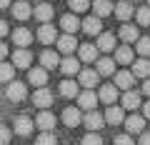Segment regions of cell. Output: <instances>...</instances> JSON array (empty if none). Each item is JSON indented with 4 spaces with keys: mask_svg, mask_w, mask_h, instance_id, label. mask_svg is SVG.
<instances>
[{
    "mask_svg": "<svg viewBox=\"0 0 150 145\" xmlns=\"http://www.w3.org/2000/svg\"><path fill=\"white\" fill-rule=\"evenodd\" d=\"M55 45H58V50H60L63 55H68V58H70V53H73V50L80 48V45H78V40H75V35H65V33L58 38V43H55Z\"/></svg>",
    "mask_w": 150,
    "mask_h": 145,
    "instance_id": "1",
    "label": "cell"
},
{
    "mask_svg": "<svg viewBox=\"0 0 150 145\" xmlns=\"http://www.w3.org/2000/svg\"><path fill=\"white\" fill-rule=\"evenodd\" d=\"M83 123H85V128L90 130V133H95V130H100L103 125H105V115H100L98 110H90V113H85Z\"/></svg>",
    "mask_w": 150,
    "mask_h": 145,
    "instance_id": "2",
    "label": "cell"
},
{
    "mask_svg": "<svg viewBox=\"0 0 150 145\" xmlns=\"http://www.w3.org/2000/svg\"><path fill=\"white\" fill-rule=\"evenodd\" d=\"M33 15L40 20V25H48L50 20H53V15H55V10H53V5H48V3H40V5H35L33 8Z\"/></svg>",
    "mask_w": 150,
    "mask_h": 145,
    "instance_id": "3",
    "label": "cell"
},
{
    "mask_svg": "<svg viewBox=\"0 0 150 145\" xmlns=\"http://www.w3.org/2000/svg\"><path fill=\"white\" fill-rule=\"evenodd\" d=\"M58 38H60V35H58V33H55V28L50 25V23H48V25H40V28H38V40H40V43H43V45L58 43Z\"/></svg>",
    "mask_w": 150,
    "mask_h": 145,
    "instance_id": "4",
    "label": "cell"
},
{
    "mask_svg": "<svg viewBox=\"0 0 150 145\" xmlns=\"http://www.w3.org/2000/svg\"><path fill=\"white\" fill-rule=\"evenodd\" d=\"M33 103H35L38 108L48 110V108L53 105V93H50L48 88H38V90H35V95H33Z\"/></svg>",
    "mask_w": 150,
    "mask_h": 145,
    "instance_id": "5",
    "label": "cell"
},
{
    "mask_svg": "<svg viewBox=\"0 0 150 145\" xmlns=\"http://www.w3.org/2000/svg\"><path fill=\"white\" fill-rule=\"evenodd\" d=\"M98 78H100V75H98L95 70H88V68H85V70L78 73V85H83L85 90H90V88L98 85Z\"/></svg>",
    "mask_w": 150,
    "mask_h": 145,
    "instance_id": "6",
    "label": "cell"
},
{
    "mask_svg": "<svg viewBox=\"0 0 150 145\" xmlns=\"http://www.w3.org/2000/svg\"><path fill=\"white\" fill-rule=\"evenodd\" d=\"M35 125L43 130V133H50V130L55 128V115L50 113V110H40V115L35 118Z\"/></svg>",
    "mask_w": 150,
    "mask_h": 145,
    "instance_id": "7",
    "label": "cell"
},
{
    "mask_svg": "<svg viewBox=\"0 0 150 145\" xmlns=\"http://www.w3.org/2000/svg\"><path fill=\"white\" fill-rule=\"evenodd\" d=\"M95 65H98V68H95L98 75H105L108 78V75H115V65H118V63H115L112 58H98Z\"/></svg>",
    "mask_w": 150,
    "mask_h": 145,
    "instance_id": "8",
    "label": "cell"
},
{
    "mask_svg": "<svg viewBox=\"0 0 150 145\" xmlns=\"http://www.w3.org/2000/svg\"><path fill=\"white\" fill-rule=\"evenodd\" d=\"M78 105L90 113V110H95V105H98V95L93 90H83L80 95H78Z\"/></svg>",
    "mask_w": 150,
    "mask_h": 145,
    "instance_id": "9",
    "label": "cell"
},
{
    "mask_svg": "<svg viewBox=\"0 0 150 145\" xmlns=\"http://www.w3.org/2000/svg\"><path fill=\"white\" fill-rule=\"evenodd\" d=\"M30 63H33V53L30 50H23V48H18L15 53H13V65L15 68H30Z\"/></svg>",
    "mask_w": 150,
    "mask_h": 145,
    "instance_id": "10",
    "label": "cell"
},
{
    "mask_svg": "<svg viewBox=\"0 0 150 145\" xmlns=\"http://www.w3.org/2000/svg\"><path fill=\"white\" fill-rule=\"evenodd\" d=\"M63 123L68 125V128H78V125L83 123V115L78 108H65L63 110Z\"/></svg>",
    "mask_w": 150,
    "mask_h": 145,
    "instance_id": "11",
    "label": "cell"
},
{
    "mask_svg": "<svg viewBox=\"0 0 150 145\" xmlns=\"http://www.w3.org/2000/svg\"><path fill=\"white\" fill-rule=\"evenodd\" d=\"M28 80H30V85L45 88V83H48V70H45V68H30V73H28Z\"/></svg>",
    "mask_w": 150,
    "mask_h": 145,
    "instance_id": "12",
    "label": "cell"
},
{
    "mask_svg": "<svg viewBox=\"0 0 150 145\" xmlns=\"http://www.w3.org/2000/svg\"><path fill=\"white\" fill-rule=\"evenodd\" d=\"M133 83H135V75H133V73H128V70L115 73V88H120V90L128 93L130 88H133Z\"/></svg>",
    "mask_w": 150,
    "mask_h": 145,
    "instance_id": "13",
    "label": "cell"
},
{
    "mask_svg": "<svg viewBox=\"0 0 150 145\" xmlns=\"http://www.w3.org/2000/svg\"><path fill=\"white\" fill-rule=\"evenodd\" d=\"M125 120V113H123V108L120 105H110L105 110V123L108 125H120Z\"/></svg>",
    "mask_w": 150,
    "mask_h": 145,
    "instance_id": "14",
    "label": "cell"
},
{
    "mask_svg": "<svg viewBox=\"0 0 150 145\" xmlns=\"http://www.w3.org/2000/svg\"><path fill=\"white\" fill-rule=\"evenodd\" d=\"M13 43H15V45H20L23 50H28V45L33 43V33L28 30V28H18V30L13 33Z\"/></svg>",
    "mask_w": 150,
    "mask_h": 145,
    "instance_id": "15",
    "label": "cell"
},
{
    "mask_svg": "<svg viewBox=\"0 0 150 145\" xmlns=\"http://www.w3.org/2000/svg\"><path fill=\"white\" fill-rule=\"evenodd\" d=\"M8 100H13V103H20V100H25V83H18V80H13L10 85H8Z\"/></svg>",
    "mask_w": 150,
    "mask_h": 145,
    "instance_id": "16",
    "label": "cell"
},
{
    "mask_svg": "<svg viewBox=\"0 0 150 145\" xmlns=\"http://www.w3.org/2000/svg\"><path fill=\"white\" fill-rule=\"evenodd\" d=\"M125 130L128 133H145V118L143 115H130V118H125Z\"/></svg>",
    "mask_w": 150,
    "mask_h": 145,
    "instance_id": "17",
    "label": "cell"
},
{
    "mask_svg": "<svg viewBox=\"0 0 150 145\" xmlns=\"http://www.w3.org/2000/svg\"><path fill=\"white\" fill-rule=\"evenodd\" d=\"M40 63H43L45 70L60 68V55L55 53V50H43V53H40Z\"/></svg>",
    "mask_w": 150,
    "mask_h": 145,
    "instance_id": "18",
    "label": "cell"
},
{
    "mask_svg": "<svg viewBox=\"0 0 150 145\" xmlns=\"http://www.w3.org/2000/svg\"><path fill=\"white\" fill-rule=\"evenodd\" d=\"M95 48L103 50V53H110V50H115V35H112V33H100V35H98Z\"/></svg>",
    "mask_w": 150,
    "mask_h": 145,
    "instance_id": "19",
    "label": "cell"
},
{
    "mask_svg": "<svg viewBox=\"0 0 150 145\" xmlns=\"http://www.w3.org/2000/svg\"><path fill=\"white\" fill-rule=\"evenodd\" d=\"M93 10H95V18H108L110 13H115V5H112L110 0H95L93 3Z\"/></svg>",
    "mask_w": 150,
    "mask_h": 145,
    "instance_id": "20",
    "label": "cell"
},
{
    "mask_svg": "<svg viewBox=\"0 0 150 145\" xmlns=\"http://www.w3.org/2000/svg\"><path fill=\"white\" fill-rule=\"evenodd\" d=\"M130 73H133L135 78H145V80H148V78H150V60H148V58L135 60V63H133V70H130Z\"/></svg>",
    "mask_w": 150,
    "mask_h": 145,
    "instance_id": "21",
    "label": "cell"
},
{
    "mask_svg": "<svg viewBox=\"0 0 150 145\" xmlns=\"http://www.w3.org/2000/svg\"><path fill=\"white\" fill-rule=\"evenodd\" d=\"M60 28H63V33H65V35H73V33L78 30V28H83V23L78 20L75 15H63V18H60Z\"/></svg>",
    "mask_w": 150,
    "mask_h": 145,
    "instance_id": "22",
    "label": "cell"
},
{
    "mask_svg": "<svg viewBox=\"0 0 150 145\" xmlns=\"http://www.w3.org/2000/svg\"><path fill=\"white\" fill-rule=\"evenodd\" d=\"M13 15H15V20H28L33 15V8L25 0H18V3H13Z\"/></svg>",
    "mask_w": 150,
    "mask_h": 145,
    "instance_id": "23",
    "label": "cell"
},
{
    "mask_svg": "<svg viewBox=\"0 0 150 145\" xmlns=\"http://www.w3.org/2000/svg\"><path fill=\"white\" fill-rule=\"evenodd\" d=\"M98 100H103L105 105H112V103L118 100V88L115 85H103L100 93H98Z\"/></svg>",
    "mask_w": 150,
    "mask_h": 145,
    "instance_id": "24",
    "label": "cell"
},
{
    "mask_svg": "<svg viewBox=\"0 0 150 145\" xmlns=\"http://www.w3.org/2000/svg\"><path fill=\"white\" fill-rule=\"evenodd\" d=\"M83 30H85V35H100L103 33V23H100V18H85L83 20Z\"/></svg>",
    "mask_w": 150,
    "mask_h": 145,
    "instance_id": "25",
    "label": "cell"
},
{
    "mask_svg": "<svg viewBox=\"0 0 150 145\" xmlns=\"http://www.w3.org/2000/svg\"><path fill=\"white\" fill-rule=\"evenodd\" d=\"M60 70H63V75H78V73H80V60L78 58L60 60Z\"/></svg>",
    "mask_w": 150,
    "mask_h": 145,
    "instance_id": "26",
    "label": "cell"
},
{
    "mask_svg": "<svg viewBox=\"0 0 150 145\" xmlns=\"http://www.w3.org/2000/svg\"><path fill=\"white\" fill-rule=\"evenodd\" d=\"M33 120L30 118H25V115H20V118H15V133L18 135H23V138H28V135L33 133Z\"/></svg>",
    "mask_w": 150,
    "mask_h": 145,
    "instance_id": "27",
    "label": "cell"
},
{
    "mask_svg": "<svg viewBox=\"0 0 150 145\" xmlns=\"http://www.w3.org/2000/svg\"><path fill=\"white\" fill-rule=\"evenodd\" d=\"M60 95L63 98H78L80 95V85L75 80H63L60 83Z\"/></svg>",
    "mask_w": 150,
    "mask_h": 145,
    "instance_id": "28",
    "label": "cell"
},
{
    "mask_svg": "<svg viewBox=\"0 0 150 145\" xmlns=\"http://www.w3.org/2000/svg\"><path fill=\"white\" fill-rule=\"evenodd\" d=\"M78 55H80L83 63H95V60H98V48L85 43V45H80V48H78Z\"/></svg>",
    "mask_w": 150,
    "mask_h": 145,
    "instance_id": "29",
    "label": "cell"
},
{
    "mask_svg": "<svg viewBox=\"0 0 150 145\" xmlns=\"http://www.w3.org/2000/svg\"><path fill=\"white\" fill-rule=\"evenodd\" d=\"M120 40H125V43H138L140 40L138 25H123L120 28Z\"/></svg>",
    "mask_w": 150,
    "mask_h": 145,
    "instance_id": "30",
    "label": "cell"
},
{
    "mask_svg": "<svg viewBox=\"0 0 150 145\" xmlns=\"http://www.w3.org/2000/svg\"><path fill=\"white\" fill-rule=\"evenodd\" d=\"M115 15H118V20H130V18L135 15V10H133V5H130L128 0H123V3H118L115 5Z\"/></svg>",
    "mask_w": 150,
    "mask_h": 145,
    "instance_id": "31",
    "label": "cell"
},
{
    "mask_svg": "<svg viewBox=\"0 0 150 145\" xmlns=\"http://www.w3.org/2000/svg\"><path fill=\"white\" fill-rule=\"evenodd\" d=\"M115 63L118 65H130L133 63V50H130L128 45H120V48L115 50Z\"/></svg>",
    "mask_w": 150,
    "mask_h": 145,
    "instance_id": "32",
    "label": "cell"
},
{
    "mask_svg": "<svg viewBox=\"0 0 150 145\" xmlns=\"http://www.w3.org/2000/svg\"><path fill=\"white\" fill-rule=\"evenodd\" d=\"M123 108H125V110H135V108H140V95L133 93V90H128L123 95Z\"/></svg>",
    "mask_w": 150,
    "mask_h": 145,
    "instance_id": "33",
    "label": "cell"
},
{
    "mask_svg": "<svg viewBox=\"0 0 150 145\" xmlns=\"http://www.w3.org/2000/svg\"><path fill=\"white\" fill-rule=\"evenodd\" d=\"M13 75H15V65L0 63V83H13Z\"/></svg>",
    "mask_w": 150,
    "mask_h": 145,
    "instance_id": "34",
    "label": "cell"
},
{
    "mask_svg": "<svg viewBox=\"0 0 150 145\" xmlns=\"http://www.w3.org/2000/svg\"><path fill=\"white\" fill-rule=\"evenodd\" d=\"M135 20H138V25H150V5L140 8V10L135 13Z\"/></svg>",
    "mask_w": 150,
    "mask_h": 145,
    "instance_id": "35",
    "label": "cell"
},
{
    "mask_svg": "<svg viewBox=\"0 0 150 145\" xmlns=\"http://www.w3.org/2000/svg\"><path fill=\"white\" fill-rule=\"evenodd\" d=\"M68 3H70V8H73V13H85L88 8L93 5L90 0H68Z\"/></svg>",
    "mask_w": 150,
    "mask_h": 145,
    "instance_id": "36",
    "label": "cell"
},
{
    "mask_svg": "<svg viewBox=\"0 0 150 145\" xmlns=\"http://www.w3.org/2000/svg\"><path fill=\"white\" fill-rule=\"evenodd\" d=\"M135 50H138L143 58H150V38H140L138 45H135Z\"/></svg>",
    "mask_w": 150,
    "mask_h": 145,
    "instance_id": "37",
    "label": "cell"
},
{
    "mask_svg": "<svg viewBox=\"0 0 150 145\" xmlns=\"http://www.w3.org/2000/svg\"><path fill=\"white\" fill-rule=\"evenodd\" d=\"M35 145H58V140H55L53 133H40L35 140Z\"/></svg>",
    "mask_w": 150,
    "mask_h": 145,
    "instance_id": "38",
    "label": "cell"
},
{
    "mask_svg": "<svg viewBox=\"0 0 150 145\" xmlns=\"http://www.w3.org/2000/svg\"><path fill=\"white\" fill-rule=\"evenodd\" d=\"M83 145H103V138L98 133H88L85 138H83Z\"/></svg>",
    "mask_w": 150,
    "mask_h": 145,
    "instance_id": "39",
    "label": "cell"
},
{
    "mask_svg": "<svg viewBox=\"0 0 150 145\" xmlns=\"http://www.w3.org/2000/svg\"><path fill=\"white\" fill-rule=\"evenodd\" d=\"M10 138H13L10 128H5V125H0V145H8V143H10Z\"/></svg>",
    "mask_w": 150,
    "mask_h": 145,
    "instance_id": "40",
    "label": "cell"
},
{
    "mask_svg": "<svg viewBox=\"0 0 150 145\" xmlns=\"http://www.w3.org/2000/svg\"><path fill=\"white\" fill-rule=\"evenodd\" d=\"M115 145H135V143H133L130 135H118V138H115Z\"/></svg>",
    "mask_w": 150,
    "mask_h": 145,
    "instance_id": "41",
    "label": "cell"
},
{
    "mask_svg": "<svg viewBox=\"0 0 150 145\" xmlns=\"http://www.w3.org/2000/svg\"><path fill=\"white\" fill-rule=\"evenodd\" d=\"M5 35H8V23L0 20V38H5Z\"/></svg>",
    "mask_w": 150,
    "mask_h": 145,
    "instance_id": "42",
    "label": "cell"
},
{
    "mask_svg": "<svg viewBox=\"0 0 150 145\" xmlns=\"http://www.w3.org/2000/svg\"><path fill=\"white\" fill-rule=\"evenodd\" d=\"M5 55H8V45H5V43H0V63L5 60Z\"/></svg>",
    "mask_w": 150,
    "mask_h": 145,
    "instance_id": "43",
    "label": "cell"
},
{
    "mask_svg": "<svg viewBox=\"0 0 150 145\" xmlns=\"http://www.w3.org/2000/svg\"><path fill=\"white\" fill-rule=\"evenodd\" d=\"M143 118H145V120L150 118V100H148V103H145V105H143Z\"/></svg>",
    "mask_w": 150,
    "mask_h": 145,
    "instance_id": "44",
    "label": "cell"
},
{
    "mask_svg": "<svg viewBox=\"0 0 150 145\" xmlns=\"http://www.w3.org/2000/svg\"><path fill=\"white\" fill-rule=\"evenodd\" d=\"M140 145H150V133H143V135H140Z\"/></svg>",
    "mask_w": 150,
    "mask_h": 145,
    "instance_id": "45",
    "label": "cell"
},
{
    "mask_svg": "<svg viewBox=\"0 0 150 145\" xmlns=\"http://www.w3.org/2000/svg\"><path fill=\"white\" fill-rule=\"evenodd\" d=\"M143 93H145V95L150 98V78H148V80H145V85H143Z\"/></svg>",
    "mask_w": 150,
    "mask_h": 145,
    "instance_id": "46",
    "label": "cell"
},
{
    "mask_svg": "<svg viewBox=\"0 0 150 145\" xmlns=\"http://www.w3.org/2000/svg\"><path fill=\"white\" fill-rule=\"evenodd\" d=\"M8 5L13 8V0H0V8H8Z\"/></svg>",
    "mask_w": 150,
    "mask_h": 145,
    "instance_id": "47",
    "label": "cell"
},
{
    "mask_svg": "<svg viewBox=\"0 0 150 145\" xmlns=\"http://www.w3.org/2000/svg\"><path fill=\"white\" fill-rule=\"evenodd\" d=\"M128 3H138V0H128Z\"/></svg>",
    "mask_w": 150,
    "mask_h": 145,
    "instance_id": "48",
    "label": "cell"
},
{
    "mask_svg": "<svg viewBox=\"0 0 150 145\" xmlns=\"http://www.w3.org/2000/svg\"><path fill=\"white\" fill-rule=\"evenodd\" d=\"M148 3H150V0H148Z\"/></svg>",
    "mask_w": 150,
    "mask_h": 145,
    "instance_id": "49",
    "label": "cell"
}]
</instances>
